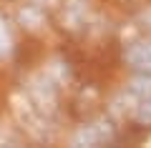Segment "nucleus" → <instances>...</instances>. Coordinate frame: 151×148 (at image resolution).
Instances as JSON below:
<instances>
[{"label": "nucleus", "instance_id": "nucleus-3", "mask_svg": "<svg viewBox=\"0 0 151 148\" xmlns=\"http://www.w3.org/2000/svg\"><path fill=\"white\" fill-rule=\"evenodd\" d=\"M10 43L13 38H10V30H8V23L0 18V58H5L10 53Z\"/></svg>", "mask_w": 151, "mask_h": 148}, {"label": "nucleus", "instance_id": "nucleus-1", "mask_svg": "<svg viewBox=\"0 0 151 148\" xmlns=\"http://www.w3.org/2000/svg\"><path fill=\"white\" fill-rule=\"evenodd\" d=\"M126 63L134 68L136 73H146L151 70V40H136L126 48Z\"/></svg>", "mask_w": 151, "mask_h": 148}, {"label": "nucleus", "instance_id": "nucleus-2", "mask_svg": "<svg viewBox=\"0 0 151 148\" xmlns=\"http://www.w3.org/2000/svg\"><path fill=\"white\" fill-rule=\"evenodd\" d=\"M111 128H108V123L103 126V123H91V126H83L81 131L76 133V146H101V143H106L108 138H111Z\"/></svg>", "mask_w": 151, "mask_h": 148}]
</instances>
